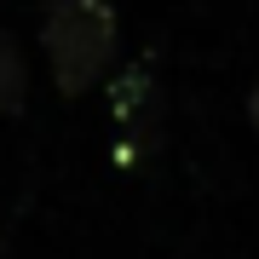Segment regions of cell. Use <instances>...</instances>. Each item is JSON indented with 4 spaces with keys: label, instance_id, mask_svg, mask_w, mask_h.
<instances>
[{
    "label": "cell",
    "instance_id": "obj_3",
    "mask_svg": "<svg viewBox=\"0 0 259 259\" xmlns=\"http://www.w3.org/2000/svg\"><path fill=\"white\" fill-rule=\"evenodd\" d=\"M248 121H253V133H259V87L248 93Z\"/></svg>",
    "mask_w": 259,
    "mask_h": 259
},
{
    "label": "cell",
    "instance_id": "obj_2",
    "mask_svg": "<svg viewBox=\"0 0 259 259\" xmlns=\"http://www.w3.org/2000/svg\"><path fill=\"white\" fill-rule=\"evenodd\" d=\"M18 110H23V52L0 29V115H18Z\"/></svg>",
    "mask_w": 259,
    "mask_h": 259
},
{
    "label": "cell",
    "instance_id": "obj_1",
    "mask_svg": "<svg viewBox=\"0 0 259 259\" xmlns=\"http://www.w3.org/2000/svg\"><path fill=\"white\" fill-rule=\"evenodd\" d=\"M40 52H47V69L64 98L87 93L115 58V12L104 0H47Z\"/></svg>",
    "mask_w": 259,
    "mask_h": 259
}]
</instances>
